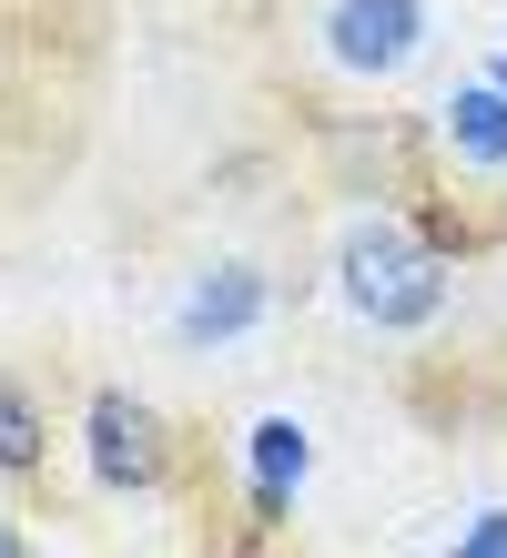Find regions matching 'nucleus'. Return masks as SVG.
<instances>
[{"label":"nucleus","instance_id":"obj_1","mask_svg":"<svg viewBox=\"0 0 507 558\" xmlns=\"http://www.w3.org/2000/svg\"><path fill=\"white\" fill-rule=\"evenodd\" d=\"M335 275H346V305L365 325H426L447 305V275H436V254L406 234V223H355L346 254H335Z\"/></svg>","mask_w":507,"mask_h":558},{"label":"nucleus","instance_id":"obj_2","mask_svg":"<svg viewBox=\"0 0 507 558\" xmlns=\"http://www.w3.org/2000/svg\"><path fill=\"white\" fill-rule=\"evenodd\" d=\"M82 426H92V477L101 487H153L162 477V426H153V407H132L122 386H101Z\"/></svg>","mask_w":507,"mask_h":558},{"label":"nucleus","instance_id":"obj_3","mask_svg":"<svg viewBox=\"0 0 507 558\" xmlns=\"http://www.w3.org/2000/svg\"><path fill=\"white\" fill-rule=\"evenodd\" d=\"M417 31H426V11H417V0H335L325 51L346 61V72H406Z\"/></svg>","mask_w":507,"mask_h":558},{"label":"nucleus","instance_id":"obj_4","mask_svg":"<svg viewBox=\"0 0 507 558\" xmlns=\"http://www.w3.org/2000/svg\"><path fill=\"white\" fill-rule=\"evenodd\" d=\"M254 305H264V284H254L244 265H214V275L183 294V325H193V336H244Z\"/></svg>","mask_w":507,"mask_h":558},{"label":"nucleus","instance_id":"obj_5","mask_svg":"<svg viewBox=\"0 0 507 558\" xmlns=\"http://www.w3.org/2000/svg\"><path fill=\"white\" fill-rule=\"evenodd\" d=\"M304 457H315V447H304L294 416H264V426H254V508H264V518H285V487L304 477Z\"/></svg>","mask_w":507,"mask_h":558},{"label":"nucleus","instance_id":"obj_6","mask_svg":"<svg viewBox=\"0 0 507 558\" xmlns=\"http://www.w3.org/2000/svg\"><path fill=\"white\" fill-rule=\"evenodd\" d=\"M447 143H457L467 162H507V92H497V82L447 102Z\"/></svg>","mask_w":507,"mask_h":558},{"label":"nucleus","instance_id":"obj_7","mask_svg":"<svg viewBox=\"0 0 507 558\" xmlns=\"http://www.w3.org/2000/svg\"><path fill=\"white\" fill-rule=\"evenodd\" d=\"M0 468H11V477L41 468V407H31L11 376H0Z\"/></svg>","mask_w":507,"mask_h":558},{"label":"nucleus","instance_id":"obj_8","mask_svg":"<svg viewBox=\"0 0 507 558\" xmlns=\"http://www.w3.org/2000/svg\"><path fill=\"white\" fill-rule=\"evenodd\" d=\"M457 558H507V508H487V518H478V538H467Z\"/></svg>","mask_w":507,"mask_h":558},{"label":"nucleus","instance_id":"obj_9","mask_svg":"<svg viewBox=\"0 0 507 558\" xmlns=\"http://www.w3.org/2000/svg\"><path fill=\"white\" fill-rule=\"evenodd\" d=\"M0 558H21V538H11V529H0Z\"/></svg>","mask_w":507,"mask_h":558},{"label":"nucleus","instance_id":"obj_10","mask_svg":"<svg viewBox=\"0 0 507 558\" xmlns=\"http://www.w3.org/2000/svg\"><path fill=\"white\" fill-rule=\"evenodd\" d=\"M497 92H507V61H497Z\"/></svg>","mask_w":507,"mask_h":558}]
</instances>
